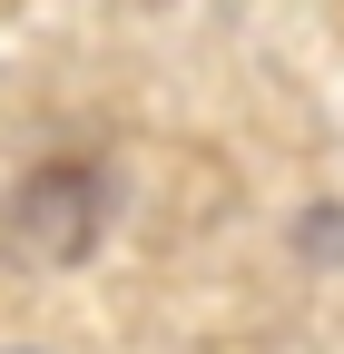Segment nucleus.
Returning a JSON list of instances; mask_svg holds the SVG:
<instances>
[{"label": "nucleus", "mask_w": 344, "mask_h": 354, "mask_svg": "<svg viewBox=\"0 0 344 354\" xmlns=\"http://www.w3.org/2000/svg\"><path fill=\"white\" fill-rule=\"evenodd\" d=\"M99 227H108V177L89 158L30 167L20 187H10V207H0V236H10L20 266H79V256L99 246Z\"/></svg>", "instance_id": "1"}]
</instances>
